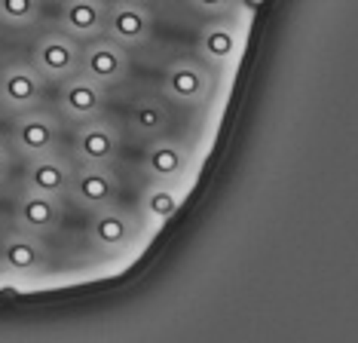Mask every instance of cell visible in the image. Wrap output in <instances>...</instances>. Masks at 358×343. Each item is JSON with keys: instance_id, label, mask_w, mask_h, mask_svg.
I'll list each match as a JSON object with an SVG mask.
<instances>
[{"instance_id": "cell-1", "label": "cell", "mask_w": 358, "mask_h": 343, "mask_svg": "<svg viewBox=\"0 0 358 343\" xmlns=\"http://www.w3.org/2000/svg\"><path fill=\"white\" fill-rule=\"evenodd\" d=\"M217 86L215 68L199 62L196 55H181L162 71V98L184 108H202L211 102Z\"/></svg>"}, {"instance_id": "cell-2", "label": "cell", "mask_w": 358, "mask_h": 343, "mask_svg": "<svg viewBox=\"0 0 358 343\" xmlns=\"http://www.w3.org/2000/svg\"><path fill=\"white\" fill-rule=\"evenodd\" d=\"M13 132H10V144L22 160H34L43 153L59 150L62 144V120L55 117L50 108L37 104L31 111L13 113Z\"/></svg>"}, {"instance_id": "cell-3", "label": "cell", "mask_w": 358, "mask_h": 343, "mask_svg": "<svg viewBox=\"0 0 358 343\" xmlns=\"http://www.w3.org/2000/svg\"><path fill=\"white\" fill-rule=\"evenodd\" d=\"M123 153V129L108 117H92L77 122L74 132V160L77 166H117Z\"/></svg>"}, {"instance_id": "cell-4", "label": "cell", "mask_w": 358, "mask_h": 343, "mask_svg": "<svg viewBox=\"0 0 358 343\" xmlns=\"http://www.w3.org/2000/svg\"><path fill=\"white\" fill-rule=\"evenodd\" d=\"M132 59H129V49L120 46L110 37H92L86 43H80V74H86L89 80L101 83L104 89L126 83Z\"/></svg>"}, {"instance_id": "cell-5", "label": "cell", "mask_w": 358, "mask_h": 343, "mask_svg": "<svg viewBox=\"0 0 358 343\" xmlns=\"http://www.w3.org/2000/svg\"><path fill=\"white\" fill-rule=\"evenodd\" d=\"M31 64L46 83H62L80 71V43L64 31L52 28L40 34L31 46Z\"/></svg>"}, {"instance_id": "cell-6", "label": "cell", "mask_w": 358, "mask_h": 343, "mask_svg": "<svg viewBox=\"0 0 358 343\" xmlns=\"http://www.w3.org/2000/svg\"><path fill=\"white\" fill-rule=\"evenodd\" d=\"M46 98V80L37 74V68L25 59L10 62L0 68V108L10 113L31 111L43 104Z\"/></svg>"}, {"instance_id": "cell-7", "label": "cell", "mask_w": 358, "mask_h": 343, "mask_svg": "<svg viewBox=\"0 0 358 343\" xmlns=\"http://www.w3.org/2000/svg\"><path fill=\"white\" fill-rule=\"evenodd\" d=\"M104 37L117 40L126 49H138L150 43L153 37V13L150 4L138 0H110L108 15H104Z\"/></svg>"}, {"instance_id": "cell-8", "label": "cell", "mask_w": 358, "mask_h": 343, "mask_svg": "<svg viewBox=\"0 0 358 343\" xmlns=\"http://www.w3.org/2000/svg\"><path fill=\"white\" fill-rule=\"evenodd\" d=\"M120 190H123V184H120L113 166H77L64 196H71L74 206L95 211L120 202Z\"/></svg>"}, {"instance_id": "cell-9", "label": "cell", "mask_w": 358, "mask_h": 343, "mask_svg": "<svg viewBox=\"0 0 358 343\" xmlns=\"http://www.w3.org/2000/svg\"><path fill=\"white\" fill-rule=\"evenodd\" d=\"M0 267L15 276H37L50 270V245L43 236L25 233L15 227L0 239Z\"/></svg>"}, {"instance_id": "cell-10", "label": "cell", "mask_w": 358, "mask_h": 343, "mask_svg": "<svg viewBox=\"0 0 358 343\" xmlns=\"http://www.w3.org/2000/svg\"><path fill=\"white\" fill-rule=\"evenodd\" d=\"M104 104H108V89L95 80H89L86 74H74V77L59 83V111L64 120L71 122H86L92 117H101Z\"/></svg>"}, {"instance_id": "cell-11", "label": "cell", "mask_w": 358, "mask_h": 343, "mask_svg": "<svg viewBox=\"0 0 358 343\" xmlns=\"http://www.w3.org/2000/svg\"><path fill=\"white\" fill-rule=\"evenodd\" d=\"M62 220H64L62 196H46V193H37V190H22V196L15 200V227H19V230L50 239L52 233L62 230Z\"/></svg>"}, {"instance_id": "cell-12", "label": "cell", "mask_w": 358, "mask_h": 343, "mask_svg": "<svg viewBox=\"0 0 358 343\" xmlns=\"http://www.w3.org/2000/svg\"><path fill=\"white\" fill-rule=\"evenodd\" d=\"M242 49V28L236 22H230V15L211 19L208 24H202L199 37H196V59L206 62L208 68L221 71L227 68Z\"/></svg>"}, {"instance_id": "cell-13", "label": "cell", "mask_w": 358, "mask_h": 343, "mask_svg": "<svg viewBox=\"0 0 358 343\" xmlns=\"http://www.w3.org/2000/svg\"><path fill=\"white\" fill-rule=\"evenodd\" d=\"M138 230L135 218L113 202V206H104V209H95L89 211V227H86V236L92 242V248H101V251H120L132 242V236Z\"/></svg>"}, {"instance_id": "cell-14", "label": "cell", "mask_w": 358, "mask_h": 343, "mask_svg": "<svg viewBox=\"0 0 358 343\" xmlns=\"http://www.w3.org/2000/svg\"><path fill=\"white\" fill-rule=\"evenodd\" d=\"M141 169L150 181H178L190 169V147L178 138H150L148 150L141 157Z\"/></svg>"}, {"instance_id": "cell-15", "label": "cell", "mask_w": 358, "mask_h": 343, "mask_svg": "<svg viewBox=\"0 0 358 343\" xmlns=\"http://www.w3.org/2000/svg\"><path fill=\"white\" fill-rule=\"evenodd\" d=\"M104 15H108V0H62L59 31L74 37L77 43H86L104 34Z\"/></svg>"}, {"instance_id": "cell-16", "label": "cell", "mask_w": 358, "mask_h": 343, "mask_svg": "<svg viewBox=\"0 0 358 343\" xmlns=\"http://www.w3.org/2000/svg\"><path fill=\"white\" fill-rule=\"evenodd\" d=\"M71 175H74V166L59 150L25 160V190H37L46 196H64L71 184Z\"/></svg>"}, {"instance_id": "cell-17", "label": "cell", "mask_w": 358, "mask_h": 343, "mask_svg": "<svg viewBox=\"0 0 358 343\" xmlns=\"http://www.w3.org/2000/svg\"><path fill=\"white\" fill-rule=\"evenodd\" d=\"M126 122L135 138L150 141V138L166 135L169 122H172V113H169V104L162 102V98L144 95V98H135L132 102V108L126 113Z\"/></svg>"}, {"instance_id": "cell-18", "label": "cell", "mask_w": 358, "mask_h": 343, "mask_svg": "<svg viewBox=\"0 0 358 343\" xmlns=\"http://www.w3.org/2000/svg\"><path fill=\"white\" fill-rule=\"evenodd\" d=\"M181 206V193L175 190V181H150L141 193V218L150 224H166Z\"/></svg>"}, {"instance_id": "cell-19", "label": "cell", "mask_w": 358, "mask_h": 343, "mask_svg": "<svg viewBox=\"0 0 358 343\" xmlns=\"http://www.w3.org/2000/svg\"><path fill=\"white\" fill-rule=\"evenodd\" d=\"M43 15V0H0V24L6 28H34Z\"/></svg>"}, {"instance_id": "cell-20", "label": "cell", "mask_w": 358, "mask_h": 343, "mask_svg": "<svg viewBox=\"0 0 358 343\" xmlns=\"http://www.w3.org/2000/svg\"><path fill=\"white\" fill-rule=\"evenodd\" d=\"M190 10H196L199 15H208V19H221V15H233L239 0H187Z\"/></svg>"}, {"instance_id": "cell-21", "label": "cell", "mask_w": 358, "mask_h": 343, "mask_svg": "<svg viewBox=\"0 0 358 343\" xmlns=\"http://www.w3.org/2000/svg\"><path fill=\"white\" fill-rule=\"evenodd\" d=\"M10 169H13V157H10V150H6V144L0 141V187L10 178Z\"/></svg>"}, {"instance_id": "cell-22", "label": "cell", "mask_w": 358, "mask_h": 343, "mask_svg": "<svg viewBox=\"0 0 358 343\" xmlns=\"http://www.w3.org/2000/svg\"><path fill=\"white\" fill-rule=\"evenodd\" d=\"M138 4H153V0H138Z\"/></svg>"}]
</instances>
